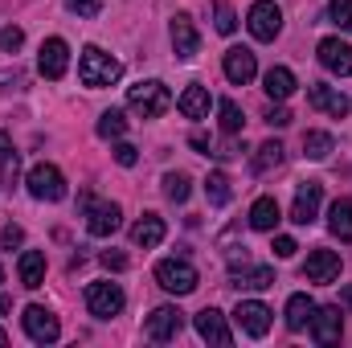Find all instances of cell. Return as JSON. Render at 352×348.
Wrapping results in <instances>:
<instances>
[{
	"mask_svg": "<svg viewBox=\"0 0 352 348\" xmlns=\"http://www.w3.org/2000/svg\"><path fill=\"white\" fill-rule=\"evenodd\" d=\"M78 78H82V87H90V90L115 87V83L123 78V62H115V58L102 54L98 45H87L82 58H78Z\"/></svg>",
	"mask_w": 352,
	"mask_h": 348,
	"instance_id": "6da1fadb",
	"label": "cell"
},
{
	"mask_svg": "<svg viewBox=\"0 0 352 348\" xmlns=\"http://www.w3.org/2000/svg\"><path fill=\"white\" fill-rule=\"evenodd\" d=\"M127 107H131L140 119H160V115L173 107V90L164 87L160 78L135 83V87H127Z\"/></svg>",
	"mask_w": 352,
	"mask_h": 348,
	"instance_id": "7a4b0ae2",
	"label": "cell"
},
{
	"mask_svg": "<svg viewBox=\"0 0 352 348\" xmlns=\"http://www.w3.org/2000/svg\"><path fill=\"white\" fill-rule=\"evenodd\" d=\"M78 209H82L87 230L94 238H111V234L123 226V209H119L115 201H94L90 193H82V197H78Z\"/></svg>",
	"mask_w": 352,
	"mask_h": 348,
	"instance_id": "3957f363",
	"label": "cell"
},
{
	"mask_svg": "<svg viewBox=\"0 0 352 348\" xmlns=\"http://www.w3.org/2000/svg\"><path fill=\"white\" fill-rule=\"evenodd\" d=\"M156 283L168 295H192L197 283H201V274H197L192 262H184V259H160L156 262Z\"/></svg>",
	"mask_w": 352,
	"mask_h": 348,
	"instance_id": "277c9868",
	"label": "cell"
},
{
	"mask_svg": "<svg viewBox=\"0 0 352 348\" xmlns=\"http://www.w3.org/2000/svg\"><path fill=\"white\" fill-rule=\"evenodd\" d=\"M21 324H25V336H29L33 345H54V340L62 336L58 316H54L50 307H41V303H29L25 316H21Z\"/></svg>",
	"mask_w": 352,
	"mask_h": 348,
	"instance_id": "5b68a950",
	"label": "cell"
},
{
	"mask_svg": "<svg viewBox=\"0 0 352 348\" xmlns=\"http://www.w3.org/2000/svg\"><path fill=\"white\" fill-rule=\"evenodd\" d=\"M25 188L37 201H62L66 197V176L58 173L54 164H33L29 176H25Z\"/></svg>",
	"mask_w": 352,
	"mask_h": 348,
	"instance_id": "8992f818",
	"label": "cell"
},
{
	"mask_svg": "<svg viewBox=\"0 0 352 348\" xmlns=\"http://www.w3.org/2000/svg\"><path fill=\"white\" fill-rule=\"evenodd\" d=\"M246 29H250L254 41H274L278 29H283V12H278V4H274V0H254L250 12H246Z\"/></svg>",
	"mask_w": 352,
	"mask_h": 348,
	"instance_id": "52a82bcc",
	"label": "cell"
},
{
	"mask_svg": "<svg viewBox=\"0 0 352 348\" xmlns=\"http://www.w3.org/2000/svg\"><path fill=\"white\" fill-rule=\"evenodd\" d=\"M123 287L119 283H90L87 287V307L94 320H111V316H119L123 312Z\"/></svg>",
	"mask_w": 352,
	"mask_h": 348,
	"instance_id": "ba28073f",
	"label": "cell"
},
{
	"mask_svg": "<svg viewBox=\"0 0 352 348\" xmlns=\"http://www.w3.org/2000/svg\"><path fill=\"white\" fill-rule=\"evenodd\" d=\"M320 201H324V184L320 180H303L295 188V205H291V221L295 226H311L320 217Z\"/></svg>",
	"mask_w": 352,
	"mask_h": 348,
	"instance_id": "9c48e42d",
	"label": "cell"
},
{
	"mask_svg": "<svg viewBox=\"0 0 352 348\" xmlns=\"http://www.w3.org/2000/svg\"><path fill=\"white\" fill-rule=\"evenodd\" d=\"M66 66H70V45H66L62 37H50V41H41V58H37V70H41V78L58 83V78H66Z\"/></svg>",
	"mask_w": 352,
	"mask_h": 348,
	"instance_id": "30bf717a",
	"label": "cell"
},
{
	"mask_svg": "<svg viewBox=\"0 0 352 348\" xmlns=\"http://www.w3.org/2000/svg\"><path fill=\"white\" fill-rule=\"evenodd\" d=\"M173 50L180 62H192L197 54H201V33H197V25H192V17L188 12H176L173 17Z\"/></svg>",
	"mask_w": 352,
	"mask_h": 348,
	"instance_id": "8fae6325",
	"label": "cell"
},
{
	"mask_svg": "<svg viewBox=\"0 0 352 348\" xmlns=\"http://www.w3.org/2000/svg\"><path fill=\"white\" fill-rule=\"evenodd\" d=\"M221 70H226V78H230L234 87H246V83L258 74V58H254L246 45H234V50H226V58H221Z\"/></svg>",
	"mask_w": 352,
	"mask_h": 348,
	"instance_id": "7c38bea8",
	"label": "cell"
},
{
	"mask_svg": "<svg viewBox=\"0 0 352 348\" xmlns=\"http://www.w3.org/2000/svg\"><path fill=\"white\" fill-rule=\"evenodd\" d=\"M311 340L320 348L336 345L340 340V332H344V324H340V303H332V307H316V316H311Z\"/></svg>",
	"mask_w": 352,
	"mask_h": 348,
	"instance_id": "4fadbf2b",
	"label": "cell"
},
{
	"mask_svg": "<svg viewBox=\"0 0 352 348\" xmlns=\"http://www.w3.org/2000/svg\"><path fill=\"white\" fill-rule=\"evenodd\" d=\"M197 336L201 340H209V345L217 348H230L234 345V332H230V324H226V316L217 312V307H205V312H197Z\"/></svg>",
	"mask_w": 352,
	"mask_h": 348,
	"instance_id": "5bb4252c",
	"label": "cell"
},
{
	"mask_svg": "<svg viewBox=\"0 0 352 348\" xmlns=\"http://www.w3.org/2000/svg\"><path fill=\"white\" fill-rule=\"evenodd\" d=\"M303 274H307V283H320V287L336 283L340 279V254L336 250H311L303 262Z\"/></svg>",
	"mask_w": 352,
	"mask_h": 348,
	"instance_id": "9a60e30c",
	"label": "cell"
},
{
	"mask_svg": "<svg viewBox=\"0 0 352 348\" xmlns=\"http://www.w3.org/2000/svg\"><path fill=\"white\" fill-rule=\"evenodd\" d=\"M270 307L258 303V299H242L238 303V312H234V320H238V328L246 332V336H266L270 332Z\"/></svg>",
	"mask_w": 352,
	"mask_h": 348,
	"instance_id": "2e32d148",
	"label": "cell"
},
{
	"mask_svg": "<svg viewBox=\"0 0 352 348\" xmlns=\"http://www.w3.org/2000/svg\"><path fill=\"white\" fill-rule=\"evenodd\" d=\"M184 328V312L180 307H156L152 316H148V324H144V332H148V340H176V332Z\"/></svg>",
	"mask_w": 352,
	"mask_h": 348,
	"instance_id": "e0dca14e",
	"label": "cell"
},
{
	"mask_svg": "<svg viewBox=\"0 0 352 348\" xmlns=\"http://www.w3.org/2000/svg\"><path fill=\"white\" fill-rule=\"evenodd\" d=\"M316 54H320L324 70H332V74H340V78H349L352 74V45L349 41H340V37H324Z\"/></svg>",
	"mask_w": 352,
	"mask_h": 348,
	"instance_id": "ac0fdd59",
	"label": "cell"
},
{
	"mask_svg": "<svg viewBox=\"0 0 352 348\" xmlns=\"http://www.w3.org/2000/svg\"><path fill=\"white\" fill-rule=\"evenodd\" d=\"M307 102H311L316 111L332 115V119H344V115L352 111L349 94H340L336 87H324V83H311V90H307Z\"/></svg>",
	"mask_w": 352,
	"mask_h": 348,
	"instance_id": "d6986e66",
	"label": "cell"
},
{
	"mask_svg": "<svg viewBox=\"0 0 352 348\" xmlns=\"http://www.w3.org/2000/svg\"><path fill=\"white\" fill-rule=\"evenodd\" d=\"M131 242L144 246V250H156L164 242V217L160 213H144L135 226H131Z\"/></svg>",
	"mask_w": 352,
	"mask_h": 348,
	"instance_id": "ffe728a7",
	"label": "cell"
},
{
	"mask_svg": "<svg viewBox=\"0 0 352 348\" xmlns=\"http://www.w3.org/2000/svg\"><path fill=\"white\" fill-rule=\"evenodd\" d=\"M234 287L238 291H266V287H274V270L270 266H246V259H242V266H234Z\"/></svg>",
	"mask_w": 352,
	"mask_h": 348,
	"instance_id": "44dd1931",
	"label": "cell"
},
{
	"mask_svg": "<svg viewBox=\"0 0 352 348\" xmlns=\"http://www.w3.org/2000/svg\"><path fill=\"white\" fill-rule=\"evenodd\" d=\"M295 87H299V83H295V74H291L287 66H270V70L263 74V90L274 98V102L291 98V94H295Z\"/></svg>",
	"mask_w": 352,
	"mask_h": 348,
	"instance_id": "7402d4cb",
	"label": "cell"
},
{
	"mask_svg": "<svg viewBox=\"0 0 352 348\" xmlns=\"http://www.w3.org/2000/svg\"><path fill=\"white\" fill-rule=\"evenodd\" d=\"M311 316H316V299H311V295L299 291V295L287 299V328H291V332H303V328L311 324Z\"/></svg>",
	"mask_w": 352,
	"mask_h": 348,
	"instance_id": "603a6c76",
	"label": "cell"
},
{
	"mask_svg": "<svg viewBox=\"0 0 352 348\" xmlns=\"http://www.w3.org/2000/svg\"><path fill=\"white\" fill-rule=\"evenodd\" d=\"M328 230H332L340 242H352V197L332 201V209H328Z\"/></svg>",
	"mask_w": 352,
	"mask_h": 348,
	"instance_id": "cb8c5ba5",
	"label": "cell"
},
{
	"mask_svg": "<svg viewBox=\"0 0 352 348\" xmlns=\"http://www.w3.org/2000/svg\"><path fill=\"white\" fill-rule=\"evenodd\" d=\"M16 270H21V283H25L29 291H37V287L45 283V254H41V250H25L21 262H16Z\"/></svg>",
	"mask_w": 352,
	"mask_h": 348,
	"instance_id": "d4e9b609",
	"label": "cell"
},
{
	"mask_svg": "<svg viewBox=\"0 0 352 348\" xmlns=\"http://www.w3.org/2000/svg\"><path fill=\"white\" fill-rule=\"evenodd\" d=\"M278 221H283V217H278V201H274V197H258V201L250 205V230L270 234Z\"/></svg>",
	"mask_w": 352,
	"mask_h": 348,
	"instance_id": "484cf974",
	"label": "cell"
},
{
	"mask_svg": "<svg viewBox=\"0 0 352 348\" xmlns=\"http://www.w3.org/2000/svg\"><path fill=\"white\" fill-rule=\"evenodd\" d=\"M176 107H180L184 119H205V115H209V90L205 87H184V94L176 98Z\"/></svg>",
	"mask_w": 352,
	"mask_h": 348,
	"instance_id": "4316f807",
	"label": "cell"
},
{
	"mask_svg": "<svg viewBox=\"0 0 352 348\" xmlns=\"http://www.w3.org/2000/svg\"><path fill=\"white\" fill-rule=\"evenodd\" d=\"M16 173H21V160H16V152H12V140L0 131V184L12 188V184H16Z\"/></svg>",
	"mask_w": 352,
	"mask_h": 348,
	"instance_id": "83f0119b",
	"label": "cell"
},
{
	"mask_svg": "<svg viewBox=\"0 0 352 348\" xmlns=\"http://www.w3.org/2000/svg\"><path fill=\"white\" fill-rule=\"evenodd\" d=\"M205 197H209V205H230V197H234V184H230V176L226 173H209L205 176Z\"/></svg>",
	"mask_w": 352,
	"mask_h": 348,
	"instance_id": "f1b7e54d",
	"label": "cell"
},
{
	"mask_svg": "<svg viewBox=\"0 0 352 348\" xmlns=\"http://www.w3.org/2000/svg\"><path fill=\"white\" fill-rule=\"evenodd\" d=\"M217 123H221L226 135H238L242 123H246V119H242V107H238L234 98H221V102H217Z\"/></svg>",
	"mask_w": 352,
	"mask_h": 348,
	"instance_id": "f546056e",
	"label": "cell"
},
{
	"mask_svg": "<svg viewBox=\"0 0 352 348\" xmlns=\"http://www.w3.org/2000/svg\"><path fill=\"white\" fill-rule=\"evenodd\" d=\"M332 148H336V144H332L328 131H307V135H303V156H307V160H328Z\"/></svg>",
	"mask_w": 352,
	"mask_h": 348,
	"instance_id": "4dcf8cb0",
	"label": "cell"
},
{
	"mask_svg": "<svg viewBox=\"0 0 352 348\" xmlns=\"http://www.w3.org/2000/svg\"><path fill=\"white\" fill-rule=\"evenodd\" d=\"M123 131H127V115L123 111H102L98 115V135L102 140H123Z\"/></svg>",
	"mask_w": 352,
	"mask_h": 348,
	"instance_id": "1f68e13d",
	"label": "cell"
},
{
	"mask_svg": "<svg viewBox=\"0 0 352 348\" xmlns=\"http://www.w3.org/2000/svg\"><path fill=\"white\" fill-rule=\"evenodd\" d=\"M283 164V144L278 140H266L263 148L254 152V173H270V168H278Z\"/></svg>",
	"mask_w": 352,
	"mask_h": 348,
	"instance_id": "d6a6232c",
	"label": "cell"
},
{
	"mask_svg": "<svg viewBox=\"0 0 352 348\" xmlns=\"http://www.w3.org/2000/svg\"><path fill=\"white\" fill-rule=\"evenodd\" d=\"M164 197L168 201H188V176L184 173H164Z\"/></svg>",
	"mask_w": 352,
	"mask_h": 348,
	"instance_id": "836d02e7",
	"label": "cell"
},
{
	"mask_svg": "<svg viewBox=\"0 0 352 348\" xmlns=\"http://www.w3.org/2000/svg\"><path fill=\"white\" fill-rule=\"evenodd\" d=\"M213 25H217V33H226V37L238 29V17H234V8H230L226 0H217V4H213Z\"/></svg>",
	"mask_w": 352,
	"mask_h": 348,
	"instance_id": "e575fe53",
	"label": "cell"
},
{
	"mask_svg": "<svg viewBox=\"0 0 352 348\" xmlns=\"http://www.w3.org/2000/svg\"><path fill=\"white\" fill-rule=\"evenodd\" d=\"M328 21L349 33L352 29V0H328Z\"/></svg>",
	"mask_w": 352,
	"mask_h": 348,
	"instance_id": "d590c367",
	"label": "cell"
},
{
	"mask_svg": "<svg viewBox=\"0 0 352 348\" xmlns=\"http://www.w3.org/2000/svg\"><path fill=\"white\" fill-rule=\"evenodd\" d=\"M25 45V29L21 25H4L0 29V54H16Z\"/></svg>",
	"mask_w": 352,
	"mask_h": 348,
	"instance_id": "8d00e7d4",
	"label": "cell"
},
{
	"mask_svg": "<svg viewBox=\"0 0 352 348\" xmlns=\"http://www.w3.org/2000/svg\"><path fill=\"white\" fill-rule=\"evenodd\" d=\"M66 8L78 12V17H98L102 12V0H66Z\"/></svg>",
	"mask_w": 352,
	"mask_h": 348,
	"instance_id": "74e56055",
	"label": "cell"
},
{
	"mask_svg": "<svg viewBox=\"0 0 352 348\" xmlns=\"http://www.w3.org/2000/svg\"><path fill=\"white\" fill-rule=\"evenodd\" d=\"M115 160H119L123 168H131V164L140 160V148H131V144H115Z\"/></svg>",
	"mask_w": 352,
	"mask_h": 348,
	"instance_id": "f35d334b",
	"label": "cell"
},
{
	"mask_svg": "<svg viewBox=\"0 0 352 348\" xmlns=\"http://www.w3.org/2000/svg\"><path fill=\"white\" fill-rule=\"evenodd\" d=\"M266 123L270 127H287L291 123V111L287 107H266Z\"/></svg>",
	"mask_w": 352,
	"mask_h": 348,
	"instance_id": "ab89813d",
	"label": "cell"
},
{
	"mask_svg": "<svg viewBox=\"0 0 352 348\" xmlns=\"http://www.w3.org/2000/svg\"><path fill=\"white\" fill-rule=\"evenodd\" d=\"M0 242H4V250H16V246L25 242V234H21V226H8V230L0 234Z\"/></svg>",
	"mask_w": 352,
	"mask_h": 348,
	"instance_id": "60d3db41",
	"label": "cell"
},
{
	"mask_svg": "<svg viewBox=\"0 0 352 348\" xmlns=\"http://www.w3.org/2000/svg\"><path fill=\"white\" fill-rule=\"evenodd\" d=\"M295 250H299V246H295V238H287V234H278V238H274V254H278V259H291Z\"/></svg>",
	"mask_w": 352,
	"mask_h": 348,
	"instance_id": "b9f144b4",
	"label": "cell"
},
{
	"mask_svg": "<svg viewBox=\"0 0 352 348\" xmlns=\"http://www.w3.org/2000/svg\"><path fill=\"white\" fill-rule=\"evenodd\" d=\"M188 144H192V148H197L201 156H213V144H209V140H205L201 131H192V140H188Z\"/></svg>",
	"mask_w": 352,
	"mask_h": 348,
	"instance_id": "7bdbcfd3",
	"label": "cell"
},
{
	"mask_svg": "<svg viewBox=\"0 0 352 348\" xmlns=\"http://www.w3.org/2000/svg\"><path fill=\"white\" fill-rule=\"evenodd\" d=\"M102 266H111V270H123V266H127V259H123L119 250H107V254H102Z\"/></svg>",
	"mask_w": 352,
	"mask_h": 348,
	"instance_id": "ee69618b",
	"label": "cell"
},
{
	"mask_svg": "<svg viewBox=\"0 0 352 348\" xmlns=\"http://www.w3.org/2000/svg\"><path fill=\"white\" fill-rule=\"evenodd\" d=\"M340 303H344V307H352V287H344V291H340Z\"/></svg>",
	"mask_w": 352,
	"mask_h": 348,
	"instance_id": "f6af8a7d",
	"label": "cell"
},
{
	"mask_svg": "<svg viewBox=\"0 0 352 348\" xmlns=\"http://www.w3.org/2000/svg\"><path fill=\"white\" fill-rule=\"evenodd\" d=\"M12 312V303H8V295H0V316H8Z\"/></svg>",
	"mask_w": 352,
	"mask_h": 348,
	"instance_id": "bcb514c9",
	"label": "cell"
},
{
	"mask_svg": "<svg viewBox=\"0 0 352 348\" xmlns=\"http://www.w3.org/2000/svg\"><path fill=\"white\" fill-rule=\"evenodd\" d=\"M0 345H8V336H4V328H0Z\"/></svg>",
	"mask_w": 352,
	"mask_h": 348,
	"instance_id": "7dc6e473",
	"label": "cell"
},
{
	"mask_svg": "<svg viewBox=\"0 0 352 348\" xmlns=\"http://www.w3.org/2000/svg\"><path fill=\"white\" fill-rule=\"evenodd\" d=\"M0 283H4V266H0Z\"/></svg>",
	"mask_w": 352,
	"mask_h": 348,
	"instance_id": "c3c4849f",
	"label": "cell"
}]
</instances>
